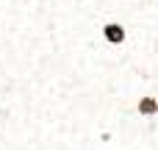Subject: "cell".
I'll use <instances>...</instances> for the list:
<instances>
[{
	"label": "cell",
	"mask_w": 158,
	"mask_h": 150,
	"mask_svg": "<svg viewBox=\"0 0 158 150\" xmlns=\"http://www.w3.org/2000/svg\"><path fill=\"white\" fill-rule=\"evenodd\" d=\"M103 36H106L108 45H122L125 42V28L119 22H106L103 25Z\"/></svg>",
	"instance_id": "6da1fadb"
},
{
	"label": "cell",
	"mask_w": 158,
	"mask_h": 150,
	"mask_svg": "<svg viewBox=\"0 0 158 150\" xmlns=\"http://www.w3.org/2000/svg\"><path fill=\"white\" fill-rule=\"evenodd\" d=\"M136 111H139V117H156V114H158V97H153V95L139 97Z\"/></svg>",
	"instance_id": "7a4b0ae2"
}]
</instances>
